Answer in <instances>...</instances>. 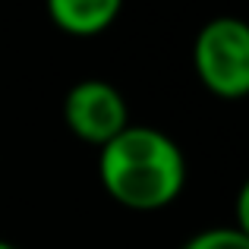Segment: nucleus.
<instances>
[{"label": "nucleus", "mask_w": 249, "mask_h": 249, "mask_svg": "<svg viewBox=\"0 0 249 249\" xmlns=\"http://www.w3.org/2000/svg\"><path fill=\"white\" fill-rule=\"evenodd\" d=\"M98 183L126 212L155 214L170 208L186 189V155L170 133L148 123H129L98 148Z\"/></svg>", "instance_id": "nucleus-1"}, {"label": "nucleus", "mask_w": 249, "mask_h": 249, "mask_svg": "<svg viewBox=\"0 0 249 249\" xmlns=\"http://www.w3.org/2000/svg\"><path fill=\"white\" fill-rule=\"evenodd\" d=\"M193 70L208 95L221 101L249 98V22L214 16L193 38Z\"/></svg>", "instance_id": "nucleus-2"}, {"label": "nucleus", "mask_w": 249, "mask_h": 249, "mask_svg": "<svg viewBox=\"0 0 249 249\" xmlns=\"http://www.w3.org/2000/svg\"><path fill=\"white\" fill-rule=\"evenodd\" d=\"M63 126L79 142L91 148L107 145L114 136H120L129 126V104L126 95L107 79H79L67 89L60 104Z\"/></svg>", "instance_id": "nucleus-3"}, {"label": "nucleus", "mask_w": 249, "mask_h": 249, "mask_svg": "<svg viewBox=\"0 0 249 249\" xmlns=\"http://www.w3.org/2000/svg\"><path fill=\"white\" fill-rule=\"evenodd\" d=\"M126 0H44L48 19L70 38H98L120 19Z\"/></svg>", "instance_id": "nucleus-4"}, {"label": "nucleus", "mask_w": 249, "mask_h": 249, "mask_svg": "<svg viewBox=\"0 0 249 249\" xmlns=\"http://www.w3.org/2000/svg\"><path fill=\"white\" fill-rule=\"evenodd\" d=\"M180 249H249V237H243L233 224H218L196 231L189 240H183Z\"/></svg>", "instance_id": "nucleus-5"}, {"label": "nucleus", "mask_w": 249, "mask_h": 249, "mask_svg": "<svg viewBox=\"0 0 249 249\" xmlns=\"http://www.w3.org/2000/svg\"><path fill=\"white\" fill-rule=\"evenodd\" d=\"M233 227L243 237H249V177L240 183L237 196H233Z\"/></svg>", "instance_id": "nucleus-6"}, {"label": "nucleus", "mask_w": 249, "mask_h": 249, "mask_svg": "<svg viewBox=\"0 0 249 249\" xmlns=\"http://www.w3.org/2000/svg\"><path fill=\"white\" fill-rule=\"evenodd\" d=\"M0 249H22V246H16V243H10V240H0Z\"/></svg>", "instance_id": "nucleus-7"}]
</instances>
